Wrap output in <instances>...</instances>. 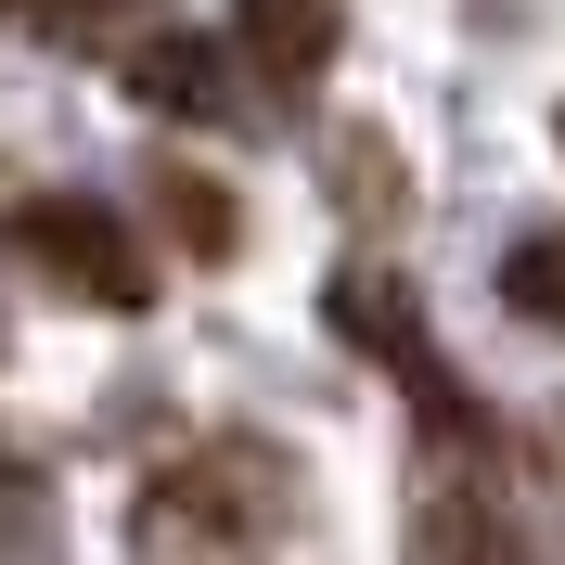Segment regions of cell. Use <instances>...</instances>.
Segmentation results:
<instances>
[{
	"mask_svg": "<svg viewBox=\"0 0 565 565\" xmlns=\"http://www.w3.org/2000/svg\"><path fill=\"white\" fill-rule=\"evenodd\" d=\"M154 218H168L193 257H232V245H245V218H232V193H218L206 168H168V180H154Z\"/></svg>",
	"mask_w": 565,
	"mask_h": 565,
	"instance_id": "cell-6",
	"label": "cell"
},
{
	"mask_svg": "<svg viewBox=\"0 0 565 565\" xmlns=\"http://www.w3.org/2000/svg\"><path fill=\"white\" fill-rule=\"evenodd\" d=\"M553 141H565V116H553Z\"/></svg>",
	"mask_w": 565,
	"mask_h": 565,
	"instance_id": "cell-11",
	"label": "cell"
},
{
	"mask_svg": "<svg viewBox=\"0 0 565 565\" xmlns=\"http://www.w3.org/2000/svg\"><path fill=\"white\" fill-rule=\"evenodd\" d=\"M0 232H13L26 270H52L65 296H90V309H154V257H141L129 218L90 206V193H39V206H13Z\"/></svg>",
	"mask_w": 565,
	"mask_h": 565,
	"instance_id": "cell-1",
	"label": "cell"
},
{
	"mask_svg": "<svg viewBox=\"0 0 565 565\" xmlns=\"http://www.w3.org/2000/svg\"><path fill=\"white\" fill-rule=\"evenodd\" d=\"M412 540H424V553H501L514 527H501V501H476L462 476H437V489H424V514H412Z\"/></svg>",
	"mask_w": 565,
	"mask_h": 565,
	"instance_id": "cell-7",
	"label": "cell"
},
{
	"mask_svg": "<svg viewBox=\"0 0 565 565\" xmlns=\"http://www.w3.org/2000/svg\"><path fill=\"white\" fill-rule=\"evenodd\" d=\"M321 309H334V334H348L360 360H386V373H398V386H412L437 424H462V398H450V360H437V334H424L412 282H386V270H334V282H321Z\"/></svg>",
	"mask_w": 565,
	"mask_h": 565,
	"instance_id": "cell-2",
	"label": "cell"
},
{
	"mask_svg": "<svg viewBox=\"0 0 565 565\" xmlns=\"http://www.w3.org/2000/svg\"><path fill=\"white\" fill-rule=\"evenodd\" d=\"M232 26H245V65L282 77V90H309L321 65H334V39H348V13L334 0H232Z\"/></svg>",
	"mask_w": 565,
	"mask_h": 565,
	"instance_id": "cell-5",
	"label": "cell"
},
{
	"mask_svg": "<svg viewBox=\"0 0 565 565\" xmlns=\"http://www.w3.org/2000/svg\"><path fill=\"white\" fill-rule=\"evenodd\" d=\"M129 104L180 116V129H245L257 90L232 77V52H218V39H193V26H129Z\"/></svg>",
	"mask_w": 565,
	"mask_h": 565,
	"instance_id": "cell-3",
	"label": "cell"
},
{
	"mask_svg": "<svg viewBox=\"0 0 565 565\" xmlns=\"http://www.w3.org/2000/svg\"><path fill=\"white\" fill-rule=\"evenodd\" d=\"M218 476H232V462L154 476L141 514H129V540H141V553H232V540H257V527H270V501H218Z\"/></svg>",
	"mask_w": 565,
	"mask_h": 565,
	"instance_id": "cell-4",
	"label": "cell"
},
{
	"mask_svg": "<svg viewBox=\"0 0 565 565\" xmlns=\"http://www.w3.org/2000/svg\"><path fill=\"white\" fill-rule=\"evenodd\" d=\"M0 26H39V39H116V26H141V0H0Z\"/></svg>",
	"mask_w": 565,
	"mask_h": 565,
	"instance_id": "cell-9",
	"label": "cell"
},
{
	"mask_svg": "<svg viewBox=\"0 0 565 565\" xmlns=\"http://www.w3.org/2000/svg\"><path fill=\"white\" fill-rule=\"evenodd\" d=\"M501 296H514V321L565 334V232H527V245H514V270H501Z\"/></svg>",
	"mask_w": 565,
	"mask_h": 565,
	"instance_id": "cell-8",
	"label": "cell"
},
{
	"mask_svg": "<svg viewBox=\"0 0 565 565\" xmlns=\"http://www.w3.org/2000/svg\"><path fill=\"white\" fill-rule=\"evenodd\" d=\"M334 168H348V206H398V154L386 141H334Z\"/></svg>",
	"mask_w": 565,
	"mask_h": 565,
	"instance_id": "cell-10",
	"label": "cell"
}]
</instances>
